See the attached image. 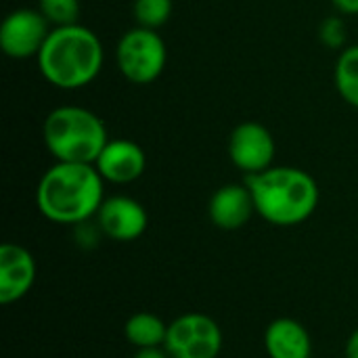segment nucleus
<instances>
[{"label": "nucleus", "mask_w": 358, "mask_h": 358, "mask_svg": "<svg viewBox=\"0 0 358 358\" xmlns=\"http://www.w3.org/2000/svg\"><path fill=\"white\" fill-rule=\"evenodd\" d=\"M38 10L46 17L52 27L80 23V0H40Z\"/></svg>", "instance_id": "f3484780"}, {"label": "nucleus", "mask_w": 358, "mask_h": 358, "mask_svg": "<svg viewBox=\"0 0 358 358\" xmlns=\"http://www.w3.org/2000/svg\"><path fill=\"white\" fill-rule=\"evenodd\" d=\"M42 78L61 90H80L92 84L105 61L101 38L86 25L52 27L36 57Z\"/></svg>", "instance_id": "f03ea898"}, {"label": "nucleus", "mask_w": 358, "mask_h": 358, "mask_svg": "<svg viewBox=\"0 0 358 358\" xmlns=\"http://www.w3.org/2000/svg\"><path fill=\"white\" fill-rule=\"evenodd\" d=\"M115 59L128 82L145 86L164 73L168 63V46L157 29L136 25L120 38Z\"/></svg>", "instance_id": "39448f33"}, {"label": "nucleus", "mask_w": 358, "mask_h": 358, "mask_svg": "<svg viewBox=\"0 0 358 358\" xmlns=\"http://www.w3.org/2000/svg\"><path fill=\"white\" fill-rule=\"evenodd\" d=\"M50 29V23L40 10L15 8L0 25V48L6 57L17 61L38 57Z\"/></svg>", "instance_id": "0eeeda50"}, {"label": "nucleus", "mask_w": 358, "mask_h": 358, "mask_svg": "<svg viewBox=\"0 0 358 358\" xmlns=\"http://www.w3.org/2000/svg\"><path fill=\"white\" fill-rule=\"evenodd\" d=\"M319 40L331 50H344L348 42V27L342 17H327L319 25Z\"/></svg>", "instance_id": "a211bd4d"}, {"label": "nucleus", "mask_w": 358, "mask_h": 358, "mask_svg": "<svg viewBox=\"0 0 358 358\" xmlns=\"http://www.w3.org/2000/svg\"><path fill=\"white\" fill-rule=\"evenodd\" d=\"M346 358H358V327L346 342Z\"/></svg>", "instance_id": "412c9836"}, {"label": "nucleus", "mask_w": 358, "mask_h": 358, "mask_svg": "<svg viewBox=\"0 0 358 358\" xmlns=\"http://www.w3.org/2000/svg\"><path fill=\"white\" fill-rule=\"evenodd\" d=\"M36 283V258L19 243L0 248V304L8 306L29 294Z\"/></svg>", "instance_id": "9d476101"}, {"label": "nucleus", "mask_w": 358, "mask_h": 358, "mask_svg": "<svg viewBox=\"0 0 358 358\" xmlns=\"http://www.w3.org/2000/svg\"><path fill=\"white\" fill-rule=\"evenodd\" d=\"M256 206L248 185H224L210 197L208 216L214 227L222 231H237L250 222Z\"/></svg>", "instance_id": "f8f14e48"}, {"label": "nucleus", "mask_w": 358, "mask_h": 358, "mask_svg": "<svg viewBox=\"0 0 358 358\" xmlns=\"http://www.w3.org/2000/svg\"><path fill=\"white\" fill-rule=\"evenodd\" d=\"M42 138L55 162L94 164L109 143L105 122L80 105L52 109L42 124Z\"/></svg>", "instance_id": "20e7f679"}, {"label": "nucleus", "mask_w": 358, "mask_h": 358, "mask_svg": "<svg viewBox=\"0 0 358 358\" xmlns=\"http://www.w3.org/2000/svg\"><path fill=\"white\" fill-rule=\"evenodd\" d=\"M132 358H170L168 352L164 348H143V350H136V355Z\"/></svg>", "instance_id": "aec40b11"}, {"label": "nucleus", "mask_w": 358, "mask_h": 358, "mask_svg": "<svg viewBox=\"0 0 358 358\" xmlns=\"http://www.w3.org/2000/svg\"><path fill=\"white\" fill-rule=\"evenodd\" d=\"M124 336L126 340L136 348H164L166 336H168V325L151 313H136L132 315L126 325H124Z\"/></svg>", "instance_id": "4468645a"}, {"label": "nucleus", "mask_w": 358, "mask_h": 358, "mask_svg": "<svg viewBox=\"0 0 358 358\" xmlns=\"http://www.w3.org/2000/svg\"><path fill=\"white\" fill-rule=\"evenodd\" d=\"M275 138L260 122H243L231 132L229 157L245 176L268 170L275 162Z\"/></svg>", "instance_id": "6e6552de"}, {"label": "nucleus", "mask_w": 358, "mask_h": 358, "mask_svg": "<svg viewBox=\"0 0 358 358\" xmlns=\"http://www.w3.org/2000/svg\"><path fill=\"white\" fill-rule=\"evenodd\" d=\"M222 342V329L212 317L187 313L168 325L164 350L170 358H218Z\"/></svg>", "instance_id": "423d86ee"}, {"label": "nucleus", "mask_w": 358, "mask_h": 358, "mask_svg": "<svg viewBox=\"0 0 358 358\" xmlns=\"http://www.w3.org/2000/svg\"><path fill=\"white\" fill-rule=\"evenodd\" d=\"M105 201V180L94 164L55 162L36 189L40 214L57 224H82L96 218Z\"/></svg>", "instance_id": "f257e3e1"}, {"label": "nucleus", "mask_w": 358, "mask_h": 358, "mask_svg": "<svg viewBox=\"0 0 358 358\" xmlns=\"http://www.w3.org/2000/svg\"><path fill=\"white\" fill-rule=\"evenodd\" d=\"M336 10L342 15H358V0H331Z\"/></svg>", "instance_id": "6ab92c4d"}, {"label": "nucleus", "mask_w": 358, "mask_h": 358, "mask_svg": "<svg viewBox=\"0 0 358 358\" xmlns=\"http://www.w3.org/2000/svg\"><path fill=\"white\" fill-rule=\"evenodd\" d=\"M132 15L136 19V25L159 29L172 17V0H134Z\"/></svg>", "instance_id": "dca6fc26"}, {"label": "nucleus", "mask_w": 358, "mask_h": 358, "mask_svg": "<svg viewBox=\"0 0 358 358\" xmlns=\"http://www.w3.org/2000/svg\"><path fill=\"white\" fill-rule=\"evenodd\" d=\"M96 224L107 239L128 243L145 235L149 227V214L134 197L113 195L105 197L96 214Z\"/></svg>", "instance_id": "1a4fd4ad"}, {"label": "nucleus", "mask_w": 358, "mask_h": 358, "mask_svg": "<svg viewBox=\"0 0 358 358\" xmlns=\"http://www.w3.org/2000/svg\"><path fill=\"white\" fill-rule=\"evenodd\" d=\"M264 348L271 358H313V340L296 319H275L264 331Z\"/></svg>", "instance_id": "ddd939ff"}, {"label": "nucleus", "mask_w": 358, "mask_h": 358, "mask_svg": "<svg viewBox=\"0 0 358 358\" xmlns=\"http://www.w3.org/2000/svg\"><path fill=\"white\" fill-rule=\"evenodd\" d=\"M336 88L340 96L358 109V44L346 46L336 63Z\"/></svg>", "instance_id": "2eb2a0df"}, {"label": "nucleus", "mask_w": 358, "mask_h": 358, "mask_svg": "<svg viewBox=\"0 0 358 358\" xmlns=\"http://www.w3.org/2000/svg\"><path fill=\"white\" fill-rule=\"evenodd\" d=\"M94 168L105 182L130 185L143 176L147 168V155L138 143L130 138H115L105 145L94 162Z\"/></svg>", "instance_id": "9b49d317"}, {"label": "nucleus", "mask_w": 358, "mask_h": 358, "mask_svg": "<svg viewBox=\"0 0 358 358\" xmlns=\"http://www.w3.org/2000/svg\"><path fill=\"white\" fill-rule=\"evenodd\" d=\"M256 214L275 227L306 222L319 208L317 180L294 166H271L264 172L245 176Z\"/></svg>", "instance_id": "7ed1b4c3"}]
</instances>
